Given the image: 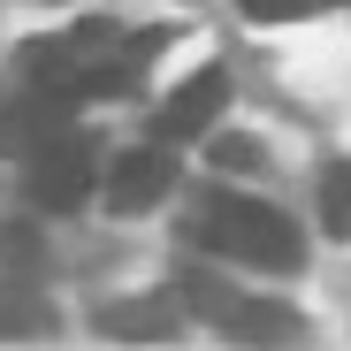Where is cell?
<instances>
[{"mask_svg": "<svg viewBox=\"0 0 351 351\" xmlns=\"http://www.w3.org/2000/svg\"><path fill=\"white\" fill-rule=\"evenodd\" d=\"M176 290H184L229 343H252L260 351V343H290V336H298V313H290L282 298H245V290L229 282V275H214V267H184Z\"/></svg>", "mask_w": 351, "mask_h": 351, "instance_id": "7a4b0ae2", "label": "cell"}, {"mask_svg": "<svg viewBox=\"0 0 351 351\" xmlns=\"http://www.w3.org/2000/svg\"><path fill=\"white\" fill-rule=\"evenodd\" d=\"M221 107H229V77L221 69L184 77L160 99V138H206V130H221Z\"/></svg>", "mask_w": 351, "mask_h": 351, "instance_id": "5b68a950", "label": "cell"}, {"mask_svg": "<svg viewBox=\"0 0 351 351\" xmlns=\"http://www.w3.org/2000/svg\"><path fill=\"white\" fill-rule=\"evenodd\" d=\"M23 184H31V206H46V214H77V206L99 191L92 138H84V130H53V138H38L31 160H23Z\"/></svg>", "mask_w": 351, "mask_h": 351, "instance_id": "3957f363", "label": "cell"}, {"mask_svg": "<svg viewBox=\"0 0 351 351\" xmlns=\"http://www.w3.org/2000/svg\"><path fill=\"white\" fill-rule=\"evenodd\" d=\"M38 260H46L38 229H23V221H8V229H0V275H31Z\"/></svg>", "mask_w": 351, "mask_h": 351, "instance_id": "30bf717a", "label": "cell"}, {"mask_svg": "<svg viewBox=\"0 0 351 351\" xmlns=\"http://www.w3.org/2000/svg\"><path fill=\"white\" fill-rule=\"evenodd\" d=\"M99 191H107V206H114V214H153V206L176 191V160H168L160 145L123 153V160L107 168V184H99Z\"/></svg>", "mask_w": 351, "mask_h": 351, "instance_id": "277c9868", "label": "cell"}, {"mask_svg": "<svg viewBox=\"0 0 351 351\" xmlns=\"http://www.w3.org/2000/svg\"><path fill=\"white\" fill-rule=\"evenodd\" d=\"M191 237L214 252V260H237V267H260V275H290L306 252H298V229H290V214H275L267 199H245V191H221L206 199L199 229Z\"/></svg>", "mask_w": 351, "mask_h": 351, "instance_id": "6da1fadb", "label": "cell"}, {"mask_svg": "<svg viewBox=\"0 0 351 351\" xmlns=\"http://www.w3.org/2000/svg\"><path fill=\"white\" fill-rule=\"evenodd\" d=\"M237 8H245L252 23H306V16L336 8V0H237Z\"/></svg>", "mask_w": 351, "mask_h": 351, "instance_id": "8fae6325", "label": "cell"}, {"mask_svg": "<svg viewBox=\"0 0 351 351\" xmlns=\"http://www.w3.org/2000/svg\"><path fill=\"white\" fill-rule=\"evenodd\" d=\"M321 221H328V237H351V160L321 168Z\"/></svg>", "mask_w": 351, "mask_h": 351, "instance_id": "52a82bcc", "label": "cell"}, {"mask_svg": "<svg viewBox=\"0 0 351 351\" xmlns=\"http://www.w3.org/2000/svg\"><path fill=\"white\" fill-rule=\"evenodd\" d=\"M214 160H221V168H260V145H245V138H221V145H214Z\"/></svg>", "mask_w": 351, "mask_h": 351, "instance_id": "7c38bea8", "label": "cell"}, {"mask_svg": "<svg viewBox=\"0 0 351 351\" xmlns=\"http://www.w3.org/2000/svg\"><path fill=\"white\" fill-rule=\"evenodd\" d=\"M92 328L114 336V343H168L176 336V313H168V298H114V306L92 313Z\"/></svg>", "mask_w": 351, "mask_h": 351, "instance_id": "8992f818", "label": "cell"}, {"mask_svg": "<svg viewBox=\"0 0 351 351\" xmlns=\"http://www.w3.org/2000/svg\"><path fill=\"white\" fill-rule=\"evenodd\" d=\"M46 298H23V290H8L0 298V343H16V336H46Z\"/></svg>", "mask_w": 351, "mask_h": 351, "instance_id": "ba28073f", "label": "cell"}, {"mask_svg": "<svg viewBox=\"0 0 351 351\" xmlns=\"http://www.w3.org/2000/svg\"><path fill=\"white\" fill-rule=\"evenodd\" d=\"M38 114H62V107H46V99H38V107H31V99H23V107H0V153H31V145H38Z\"/></svg>", "mask_w": 351, "mask_h": 351, "instance_id": "9c48e42d", "label": "cell"}]
</instances>
